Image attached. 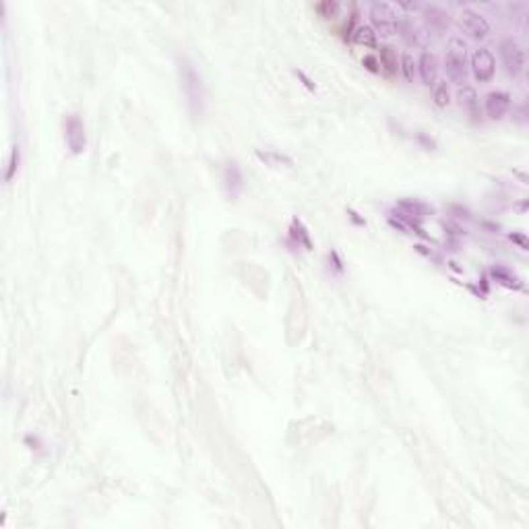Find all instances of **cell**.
Wrapping results in <instances>:
<instances>
[{
  "instance_id": "8fae6325",
  "label": "cell",
  "mask_w": 529,
  "mask_h": 529,
  "mask_svg": "<svg viewBox=\"0 0 529 529\" xmlns=\"http://www.w3.org/2000/svg\"><path fill=\"white\" fill-rule=\"evenodd\" d=\"M457 103L468 112L469 116H482V110H480V96L478 91L471 87V85H461L457 87Z\"/></svg>"
},
{
  "instance_id": "7c38bea8",
  "label": "cell",
  "mask_w": 529,
  "mask_h": 529,
  "mask_svg": "<svg viewBox=\"0 0 529 529\" xmlns=\"http://www.w3.org/2000/svg\"><path fill=\"white\" fill-rule=\"evenodd\" d=\"M376 58H379V64H381V71L387 77H397V73H399V56L391 46H381Z\"/></svg>"
},
{
  "instance_id": "52a82bcc",
  "label": "cell",
  "mask_w": 529,
  "mask_h": 529,
  "mask_svg": "<svg viewBox=\"0 0 529 529\" xmlns=\"http://www.w3.org/2000/svg\"><path fill=\"white\" fill-rule=\"evenodd\" d=\"M469 71L478 83H490L496 75V58L488 48H478L469 58Z\"/></svg>"
},
{
  "instance_id": "e0dca14e",
  "label": "cell",
  "mask_w": 529,
  "mask_h": 529,
  "mask_svg": "<svg viewBox=\"0 0 529 529\" xmlns=\"http://www.w3.org/2000/svg\"><path fill=\"white\" fill-rule=\"evenodd\" d=\"M362 64H364V68H366V71L374 73V75H376V73H381V64H379V58H376V56H370V54H368V56L362 58Z\"/></svg>"
},
{
  "instance_id": "4fadbf2b",
  "label": "cell",
  "mask_w": 529,
  "mask_h": 529,
  "mask_svg": "<svg viewBox=\"0 0 529 529\" xmlns=\"http://www.w3.org/2000/svg\"><path fill=\"white\" fill-rule=\"evenodd\" d=\"M351 40L358 46H364V48H376L379 46V36L374 34V29L370 25H358L351 34Z\"/></svg>"
},
{
  "instance_id": "9c48e42d",
  "label": "cell",
  "mask_w": 529,
  "mask_h": 529,
  "mask_svg": "<svg viewBox=\"0 0 529 529\" xmlns=\"http://www.w3.org/2000/svg\"><path fill=\"white\" fill-rule=\"evenodd\" d=\"M416 66H418V79L422 81V85L434 87L436 81H438V58H436V54L424 50V52L418 56Z\"/></svg>"
},
{
  "instance_id": "8992f818",
  "label": "cell",
  "mask_w": 529,
  "mask_h": 529,
  "mask_svg": "<svg viewBox=\"0 0 529 529\" xmlns=\"http://www.w3.org/2000/svg\"><path fill=\"white\" fill-rule=\"evenodd\" d=\"M459 27L463 29V34L471 38V40H486L490 36V21L476 9H469L466 6L461 13H459Z\"/></svg>"
},
{
  "instance_id": "7a4b0ae2",
  "label": "cell",
  "mask_w": 529,
  "mask_h": 529,
  "mask_svg": "<svg viewBox=\"0 0 529 529\" xmlns=\"http://www.w3.org/2000/svg\"><path fill=\"white\" fill-rule=\"evenodd\" d=\"M443 66H445V73H447L448 83L461 87L466 85L469 75V54H468V43L453 36L448 38L447 48H445V58H443Z\"/></svg>"
},
{
  "instance_id": "ba28073f",
  "label": "cell",
  "mask_w": 529,
  "mask_h": 529,
  "mask_svg": "<svg viewBox=\"0 0 529 529\" xmlns=\"http://www.w3.org/2000/svg\"><path fill=\"white\" fill-rule=\"evenodd\" d=\"M510 103H513V98H510L507 91H490L488 96L484 98V114L488 120H503L510 110Z\"/></svg>"
},
{
  "instance_id": "30bf717a",
  "label": "cell",
  "mask_w": 529,
  "mask_h": 529,
  "mask_svg": "<svg viewBox=\"0 0 529 529\" xmlns=\"http://www.w3.org/2000/svg\"><path fill=\"white\" fill-rule=\"evenodd\" d=\"M422 11V19L428 25V29L436 31V34H445L451 25L447 11H443L441 6H434V4H426L420 9Z\"/></svg>"
},
{
  "instance_id": "5b68a950",
  "label": "cell",
  "mask_w": 529,
  "mask_h": 529,
  "mask_svg": "<svg viewBox=\"0 0 529 529\" xmlns=\"http://www.w3.org/2000/svg\"><path fill=\"white\" fill-rule=\"evenodd\" d=\"M62 128H64V143L71 149L73 155H81L87 149V133H85V123L81 120L79 114H68L62 120Z\"/></svg>"
},
{
  "instance_id": "6da1fadb",
  "label": "cell",
  "mask_w": 529,
  "mask_h": 529,
  "mask_svg": "<svg viewBox=\"0 0 529 529\" xmlns=\"http://www.w3.org/2000/svg\"><path fill=\"white\" fill-rule=\"evenodd\" d=\"M178 79L186 100V108L192 118H201L205 112V85L201 73L188 58L178 61Z\"/></svg>"
},
{
  "instance_id": "5bb4252c",
  "label": "cell",
  "mask_w": 529,
  "mask_h": 529,
  "mask_svg": "<svg viewBox=\"0 0 529 529\" xmlns=\"http://www.w3.org/2000/svg\"><path fill=\"white\" fill-rule=\"evenodd\" d=\"M432 102L436 108H447L453 102V96H451V87H448L447 79L445 81H436V85L432 87Z\"/></svg>"
},
{
  "instance_id": "3957f363",
  "label": "cell",
  "mask_w": 529,
  "mask_h": 529,
  "mask_svg": "<svg viewBox=\"0 0 529 529\" xmlns=\"http://www.w3.org/2000/svg\"><path fill=\"white\" fill-rule=\"evenodd\" d=\"M370 15V27L374 29V34L379 38H393L397 36V19H399V13L393 4L387 2H376L370 6L368 11Z\"/></svg>"
},
{
  "instance_id": "ac0fdd59",
  "label": "cell",
  "mask_w": 529,
  "mask_h": 529,
  "mask_svg": "<svg viewBox=\"0 0 529 529\" xmlns=\"http://www.w3.org/2000/svg\"><path fill=\"white\" fill-rule=\"evenodd\" d=\"M15 160H19V147H15V149H13V153H11L9 172H6V180H11V178H13V174H15V168H19V165H15Z\"/></svg>"
},
{
  "instance_id": "9a60e30c",
  "label": "cell",
  "mask_w": 529,
  "mask_h": 529,
  "mask_svg": "<svg viewBox=\"0 0 529 529\" xmlns=\"http://www.w3.org/2000/svg\"><path fill=\"white\" fill-rule=\"evenodd\" d=\"M399 73L404 75V79L407 83H414L416 77H418V66H416V61H414V56L409 52H404L399 56Z\"/></svg>"
},
{
  "instance_id": "2e32d148",
  "label": "cell",
  "mask_w": 529,
  "mask_h": 529,
  "mask_svg": "<svg viewBox=\"0 0 529 529\" xmlns=\"http://www.w3.org/2000/svg\"><path fill=\"white\" fill-rule=\"evenodd\" d=\"M337 9H339V4H335V2H325V4H319L317 6V11L321 13L323 19H333L335 13H337Z\"/></svg>"
},
{
  "instance_id": "277c9868",
  "label": "cell",
  "mask_w": 529,
  "mask_h": 529,
  "mask_svg": "<svg viewBox=\"0 0 529 529\" xmlns=\"http://www.w3.org/2000/svg\"><path fill=\"white\" fill-rule=\"evenodd\" d=\"M498 54H500V61H503V66H505L509 77L517 79L525 73V50L519 41L513 40V38H505L498 43Z\"/></svg>"
}]
</instances>
